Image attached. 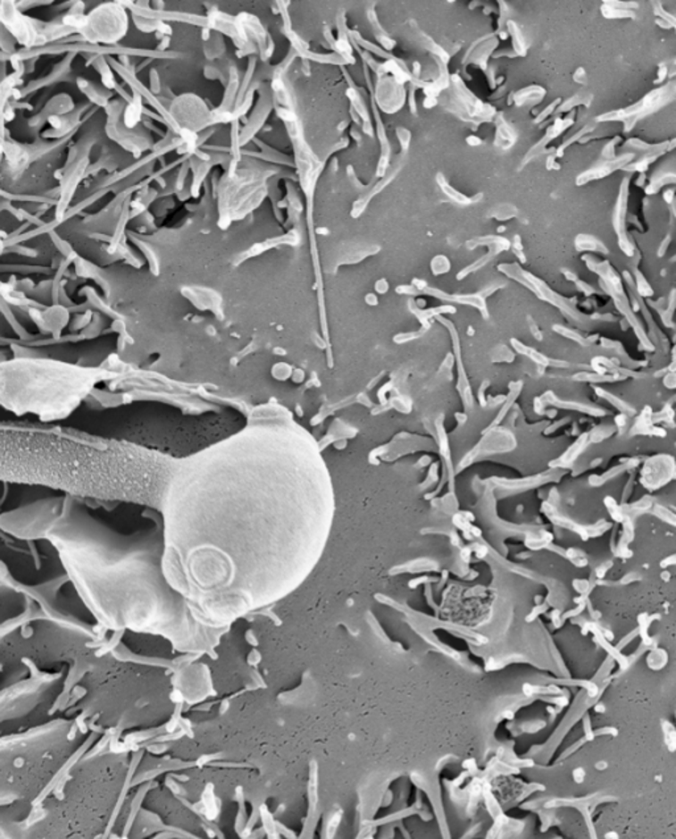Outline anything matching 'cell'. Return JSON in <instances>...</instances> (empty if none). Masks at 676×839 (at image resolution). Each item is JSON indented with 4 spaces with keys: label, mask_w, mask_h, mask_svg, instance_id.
<instances>
[{
    "label": "cell",
    "mask_w": 676,
    "mask_h": 839,
    "mask_svg": "<svg viewBox=\"0 0 676 839\" xmlns=\"http://www.w3.org/2000/svg\"><path fill=\"white\" fill-rule=\"evenodd\" d=\"M180 476L162 510L171 576L218 615L294 584L332 528L335 495L314 466Z\"/></svg>",
    "instance_id": "obj_1"
}]
</instances>
